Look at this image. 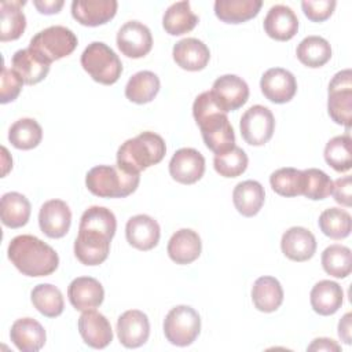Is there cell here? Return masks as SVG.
Listing matches in <instances>:
<instances>
[{
  "label": "cell",
  "instance_id": "52a82bcc",
  "mask_svg": "<svg viewBox=\"0 0 352 352\" xmlns=\"http://www.w3.org/2000/svg\"><path fill=\"white\" fill-rule=\"evenodd\" d=\"M77 47L76 34L66 26L55 25L36 33L29 44V48L34 51L43 60L52 63L60 58L70 55Z\"/></svg>",
  "mask_w": 352,
  "mask_h": 352
},
{
  "label": "cell",
  "instance_id": "603a6c76",
  "mask_svg": "<svg viewBox=\"0 0 352 352\" xmlns=\"http://www.w3.org/2000/svg\"><path fill=\"white\" fill-rule=\"evenodd\" d=\"M264 30L274 40L287 41L298 30V18L287 6H272L264 18Z\"/></svg>",
  "mask_w": 352,
  "mask_h": 352
},
{
  "label": "cell",
  "instance_id": "60d3db41",
  "mask_svg": "<svg viewBox=\"0 0 352 352\" xmlns=\"http://www.w3.org/2000/svg\"><path fill=\"white\" fill-rule=\"evenodd\" d=\"M270 184L282 197L302 195V170L296 168H280L271 173Z\"/></svg>",
  "mask_w": 352,
  "mask_h": 352
},
{
  "label": "cell",
  "instance_id": "f6af8a7d",
  "mask_svg": "<svg viewBox=\"0 0 352 352\" xmlns=\"http://www.w3.org/2000/svg\"><path fill=\"white\" fill-rule=\"evenodd\" d=\"M334 0H305L301 3V8L305 14V16L312 22H323L329 19L336 8Z\"/></svg>",
  "mask_w": 352,
  "mask_h": 352
},
{
  "label": "cell",
  "instance_id": "1f68e13d",
  "mask_svg": "<svg viewBox=\"0 0 352 352\" xmlns=\"http://www.w3.org/2000/svg\"><path fill=\"white\" fill-rule=\"evenodd\" d=\"M25 1L0 3V41H12L22 36L26 28V16L22 11Z\"/></svg>",
  "mask_w": 352,
  "mask_h": 352
},
{
  "label": "cell",
  "instance_id": "4316f807",
  "mask_svg": "<svg viewBox=\"0 0 352 352\" xmlns=\"http://www.w3.org/2000/svg\"><path fill=\"white\" fill-rule=\"evenodd\" d=\"M309 301H311L312 309L316 314L322 316L333 315L342 305V301H344L342 287L334 280L323 279L312 287L309 294Z\"/></svg>",
  "mask_w": 352,
  "mask_h": 352
},
{
  "label": "cell",
  "instance_id": "f1b7e54d",
  "mask_svg": "<svg viewBox=\"0 0 352 352\" xmlns=\"http://www.w3.org/2000/svg\"><path fill=\"white\" fill-rule=\"evenodd\" d=\"M252 301L261 312H274L283 302V289L274 276H260L252 287Z\"/></svg>",
  "mask_w": 352,
  "mask_h": 352
},
{
  "label": "cell",
  "instance_id": "681fc988",
  "mask_svg": "<svg viewBox=\"0 0 352 352\" xmlns=\"http://www.w3.org/2000/svg\"><path fill=\"white\" fill-rule=\"evenodd\" d=\"M351 319L352 314L348 312L342 316V319L338 323V336L345 344H351Z\"/></svg>",
  "mask_w": 352,
  "mask_h": 352
},
{
  "label": "cell",
  "instance_id": "8fae6325",
  "mask_svg": "<svg viewBox=\"0 0 352 352\" xmlns=\"http://www.w3.org/2000/svg\"><path fill=\"white\" fill-rule=\"evenodd\" d=\"M210 94L216 104L224 111H234L242 107L249 99V87L245 80L235 74H224L214 80Z\"/></svg>",
  "mask_w": 352,
  "mask_h": 352
},
{
  "label": "cell",
  "instance_id": "ab89813d",
  "mask_svg": "<svg viewBox=\"0 0 352 352\" xmlns=\"http://www.w3.org/2000/svg\"><path fill=\"white\" fill-rule=\"evenodd\" d=\"M323 270L334 278H346L352 270L351 249L344 245H330L322 253Z\"/></svg>",
  "mask_w": 352,
  "mask_h": 352
},
{
  "label": "cell",
  "instance_id": "d6a6232c",
  "mask_svg": "<svg viewBox=\"0 0 352 352\" xmlns=\"http://www.w3.org/2000/svg\"><path fill=\"white\" fill-rule=\"evenodd\" d=\"M198 23V16L191 11L188 1H176L170 4L164 16L162 26L170 36H182L191 32Z\"/></svg>",
  "mask_w": 352,
  "mask_h": 352
},
{
  "label": "cell",
  "instance_id": "3957f363",
  "mask_svg": "<svg viewBox=\"0 0 352 352\" xmlns=\"http://www.w3.org/2000/svg\"><path fill=\"white\" fill-rule=\"evenodd\" d=\"M7 253L10 261L26 276H47L59 265L58 253L48 243L29 234L12 238Z\"/></svg>",
  "mask_w": 352,
  "mask_h": 352
},
{
  "label": "cell",
  "instance_id": "9c48e42d",
  "mask_svg": "<svg viewBox=\"0 0 352 352\" xmlns=\"http://www.w3.org/2000/svg\"><path fill=\"white\" fill-rule=\"evenodd\" d=\"M327 111L330 118L340 125L351 128L352 124V72L341 70L329 82Z\"/></svg>",
  "mask_w": 352,
  "mask_h": 352
},
{
  "label": "cell",
  "instance_id": "e575fe53",
  "mask_svg": "<svg viewBox=\"0 0 352 352\" xmlns=\"http://www.w3.org/2000/svg\"><path fill=\"white\" fill-rule=\"evenodd\" d=\"M298 60L307 67H322L331 58L329 41L320 36H308L300 41L296 50Z\"/></svg>",
  "mask_w": 352,
  "mask_h": 352
},
{
  "label": "cell",
  "instance_id": "ac0fdd59",
  "mask_svg": "<svg viewBox=\"0 0 352 352\" xmlns=\"http://www.w3.org/2000/svg\"><path fill=\"white\" fill-rule=\"evenodd\" d=\"M125 236L131 246L139 250H151L160 242L161 228L148 214H136L126 221Z\"/></svg>",
  "mask_w": 352,
  "mask_h": 352
},
{
  "label": "cell",
  "instance_id": "8d00e7d4",
  "mask_svg": "<svg viewBox=\"0 0 352 352\" xmlns=\"http://www.w3.org/2000/svg\"><path fill=\"white\" fill-rule=\"evenodd\" d=\"M43 129L33 118H19L8 131L10 143L19 150H32L40 144Z\"/></svg>",
  "mask_w": 352,
  "mask_h": 352
},
{
  "label": "cell",
  "instance_id": "e0dca14e",
  "mask_svg": "<svg viewBox=\"0 0 352 352\" xmlns=\"http://www.w3.org/2000/svg\"><path fill=\"white\" fill-rule=\"evenodd\" d=\"M78 331L84 342L95 349H103L113 341L110 322L95 309L82 311L78 318Z\"/></svg>",
  "mask_w": 352,
  "mask_h": 352
},
{
  "label": "cell",
  "instance_id": "ba28073f",
  "mask_svg": "<svg viewBox=\"0 0 352 352\" xmlns=\"http://www.w3.org/2000/svg\"><path fill=\"white\" fill-rule=\"evenodd\" d=\"M201 331V318L188 305L173 307L164 320V334L176 346L191 345Z\"/></svg>",
  "mask_w": 352,
  "mask_h": 352
},
{
  "label": "cell",
  "instance_id": "7dc6e473",
  "mask_svg": "<svg viewBox=\"0 0 352 352\" xmlns=\"http://www.w3.org/2000/svg\"><path fill=\"white\" fill-rule=\"evenodd\" d=\"M33 4L40 14L52 15V14H58L65 3L62 0H34Z\"/></svg>",
  "mask_w": 352,
  "mask_h": 352
},
{
  "label": "cell",
  "instance_id": "9a60e30c",
  "mask_svg": "<svg viewBox=\"0 0 352 352\" xmlns=\"http://www.w3.org/2000/svg\"><path fill=\"white\" fill-rule=\"evenodd\" d=\"M117 336L125 348H139L148 340L150 322L139 309L125 311L117 319Z\"/></svg>",
  "mask_w": 352,
  "mask_h": 352
},
{
  "label": "cell",
  "instance_id": "7bdbcfd3",
  "mask_svg": "<svg viewBox=\"0 0 352 352\" xmlns=\"http://www.w3.org/2000/svg\"><path fill=\"white\" fill-rule=\"evenodd\" d=\"M333 180L322 169L308 168L302 170V195L312 201L324 199L331 194Z\"/></svg>",
  "mask_w": 352,
  "mask_h": 352
},
{
  "label": "cell",
  "instance_id": "277c9868",
  "mask_svg": "<svg viewBox=\"0 0 352 352\" xmlns=\"http://www.w3.org/2000/svg\"><path fill=\"white\" fill-rule=\"evenodd\" d=\"M165 140L155 132L146 131L125 140L117 151V165L131 173H139L162 161Z\"/></svg>",
  "mask_w": 352,
  "mask_h": 352
},
{
  "label": "cell",
  "instance_id": "5b68a950",
  "mask_svg": "<svg viewBox=\"0 0 352 352\" xmlns=\"http://www.w3.org/2000/svg\"><path fill=\"white\" fill-rule=\"evenodd\" d=\"M139 173H131L118 165H98L85 176L87 188L100 198H124L136 191Z\"/></svg>",
  "mask_w": 352,
  "mask_h": 352
},
{
  "label": "cell",
  "instance_id": "d4e9b609",
  "mask_svg": "<svg viewBox=\"0 0 352 352\" xmlns=\"http://www.w3.org/2000/svg\"><path fill=\"white\" fill-rule=\"evenodd\" d=\"M11 65V69L26 85H34L43 81L50 72V63L43 60L29 47L18 50L12 55Z\"/></svg>",
  "mask_w": 352,
  "mask_h": 352
},
{
  "label": "cell",
  "instance_id": "d6986e66",
  "mask_svg": "<svg viewBox=\"0 0 352 352\" xmlns=\"http://www.w3.org/2000/svg\"><path fill=\"white\" fill-rule=\"evenodd\" d=\"M118 8L116 0H74L72 3L73 18L84 26H99L114 18Z\"/></svg>",
  "mask_w": 352,
  "mask_h": 352
},
{
  "label": "cell",
  "instance_id": "836d02e7",
  "mask_svg": "<svg viewBox=\"0 0 352 352\" xmlns=\"http://www.w3.org/2000/svg\"><path fill=\"white\" fill-rule=\"evenodd\" d=\"M161 82L155 73L150 70H142L135 73L125 85V96L133 103L144 104L151 102L158 91Z\"/></svg>",
  "mask_w": 352,
  "mask_h": 352
},
{
  "label": "cell",
  "instance_id": "d590c367",
  "mask_svg": "<svg viewBox=\"0 0 352 352\" xmlns=\"http://www.w3.org/2000/svg\"><path fill=\"white\" fill-rule=\"evenodd\" d=\"M30 298L33 307L47 318H56L63 312V296L60 290L51 283H40L34 286Z\"/></svg>",
  "mask_w": 352,
  "mask_h": 352
},
{
  "label": "cell",
  "instance_id": "5bb4252c",
  "mask_svg": "<svg viewBox=\"0 0 352 352\" xmlns=\"http://www.w3.org/2000/svg\"><path fill=\"white\" fill-rule=\"evenodd\" d=\"M263 95L272 103H287L297 92V81L293 73L282 67L268 69L260 80Z\"/></svg>",
  "mask_w": 352,
  "mask_h": 352
},
{
  "label": "cell",
  "instance_id": "2e32d148",
  "mask_svg": "<svg viewBox=\"0 0 352 352\" xmlns=\"http://www.w3.org/2000/svg\"><path fill=\"white\" fill-rule=\"evenodd\" d=\"M72 224V212L62 199H50L43 204L38 212L40 230L50 238H62Z\"/></svg>",
  "mask_w": 352,
  "mask_h": 352
},
{
  "label": "cell",
  "instance_id": "7a4b0ae2",
  "mask_svg": "<svg viewBox=\"0 0 352 352\" xmlns=\"http://www.w3.org/2000/svg\"><path fill=\"white\" fill-rule=\"evenodd\" d=\"M192 116L201 129L205 146L214 154H223L235 146L234 128L214 102L210 91L199 94L192 104Z\"/></svg>",
  "mask_w": 352,
  "mask_h": 352
},
{
  "label": "cell",
  "instance_id": "b9f144b4",
  "mask_svg": "<svg viewBox=\"0 0 352 352\" xmlns=\"http://www.w3.org/2000/svg\"><path fill=\"white\" fill-rule=\"evenodd\" d=\"M248 162L249 160L246 153L238 146H234L231 150L223 154H214L213 158L214 170L223 177L241 176L246 170Z\"/></svg>",
  "mask_w": 352,
  "mask_h": 352
},
{
  "label": "cell",
  "instance_id": "4dcf8cb0",
  "mask_svg": "<svg viewBox=\"0 0 352 352\" xmlns=\"http://www.w3.org/2000/svg\"><path fill=\"white\" fill-rule=\"evenodd\" d=\"M261 6V0H216L214 14L221 22L242 23L254 18Z\"/></svg>",
  "mask_w": 352,
  "mask_h": 352
},
{
  "label": "cell",
  "instance_id": "c3c4849f",
  "mask_svg": "<svg viewBox=\"0 0 352 352\" xmlns=\"http://www.w3.org/2000/svg\"><path fill=\"white\" fill-rule=\"evenodd\" d=\"M308 351H326V352H340L341 351V346L334 341V340H330V338H315L312 341L311 345H308L307 348Z\"/></svg>",
  "mask_w": 352,
  "mask_h": 352
},
{
  "label": "cell",
  "instance_id": "83f0119b",
  "mask_svg": "<svg viewBox=\"0 0 352 352\" xmlns=\"http://www.w3.org/2000/svg\"><path fill=\"white\" fill-rule=\"evenodd\" d=\"M265 191L257 180H245L235 186L232 202L235 209L245 217L256 216L264 205Z\"/></svg>",
  "mask_w": 352,
  "mask_h": 352
},
{
  "label": "cell",
  "instance_id": "ee69618b",
  "mask_svg": "<svg viewBox=\"0 0 352 352\" xmlns=\"http://www.w3.org/2000/svg\"><path fill=\"white\" fill-rule=\"evenodd\" d=\"M0 81V103L6 104L15 100L22 91L23 81L16 76L12 69H8L6 65H3Z\"/></svg>",
  "mask_w": 352,
  "mask_h": 352
},
{
  "label": "cell",
  "instance_id": "f35d334b",
  "mask_svg": "<svg viewBox=\"0 0 352 352\" xmlns=\"http://www.w3.org/2000/svg\"><path fill=\"white\" fill-rule=\"evenodd\" d=\"M326 162L337 172H346L352 166V139L349 133L334 136L324 147Z\"/></svg>",
  "mask_w": 352,
  "mask_h": 352
},
{
  "label": "cell",
  "instance_id": "44dd1931",
  "mask_svg": "<svg viewBox=\"0 0 352 352\" xmlns=\"http://www.w3.org/2000/svg\"><path fill=\"white\" fill-rule=\"evenodd\" d=\"M176 65L188 72H198L206 67L210 59L208 45L194 37H187L177 41L172 50Z\"/></svg>",
  "mask_w": 352,
  "mask_h": 352
},
{
  "label": "cell",
  "instance_id": "6da1fadb",
  "mask_svg": "<svg viewBox=\"0 0 352 352\" xmlns=\"http://www.w3.org/2000/svg\"><path fill=\"white\" fill-rule=\"evenodd\" d=\"M117 230L114 213L104 206L88 208L78 226L74 241V254L84 265L102 264L110 252V242Z\"/></svg>",
  "mask_w": 352,
  "mask_h": 352
},
{
  "label": "cell",
  "instance_id": "484cf974",
  "mask_svg": "<svg viewBox=\"0 0 352 352\" xmlns=\"http://www.w3.org/2000/svg\"><path fill=\"white\" fill-rule=\"evenodd\" d=\"M202 250L199 235L190 228L176 231L168 242V254L176 264H190L195 261Z\"/></svg>",
  "mask_w": 352,
  "mask_h": 352
},
{
  "label": "cell",
  "instance_id": "cb8c5ba5",
  "mask_svg": "<svg viewBox=\"0 0 352 352\" xmlns=\"http://www.w3.org/2000/svg\"><path fill=\"white\" fill-rule=\"evenodd\" d=\"M10 338L12 344L22 352L40 351L47 340L45 330L33 318L16 319L10 330Z\"/></svg>",
  "mask_w": 352,
  "mask_h": 352
},
{
  "label": "cell",
  "instance_id": "7c38bea8",
  "mask_svg": "<svg viewBox=\"0 0 352 352\" xmlns=\"http://www.w3.org/2000/svg\"><path fill=\"white\" fill-rule=\"evenodd\" d=\"M117 47L128 58H143L153 48L151 32L139 21H128L117 33Z\"/></svg>",
  "mask_w": 352,
  "mask_h": 352
},
{
  "label": "cell",
  "instance_id": "74e56055",
  "mask_svg": "<svg viewBox=\"0 0 352 352\" xmlns=\"http://www.w3.org/2000/svg\"><path fill=\"white\" fill-rule=\"evenodd\" d=\"M320 231L331 239H344L351 234V214L341 208H329L323 210L318 220Z\"/></svg>",
  "mask_w": 352,
  "mask_h": 352
},
{
  "label": "cell",
  "instance_id": "f546056e",
  "mask_svg": "<svg viewBox=\"0 0 352 352\" xmlns=\"http://www.w3.org/2000/svg\"><path fill=\"white\" fill-rule=\"evenodd\" d=\"M30 202L29 199L16 191L6 192L0 202V217L1 223L10 228L23 227L30 217Z\"/></svg>",
  "mask_w": 352,
  "mask_h": 352
},
{
  "label": "cell",
  "instance_id": "bcb514c9",
  "mask_svg": "<svg viewBox=\"0 0 352 352\" xmlns=\"http://www.w3.org/2000/svg\"><path fill=\"white\" fill-rule=\"evenodd\" d=\"M351 188H352L351 176H344V177H340L336 182H333L331 194H333L336 202H338L342 206L349 208L352 205Z\"/></svg>",
  "mask_w": 352,
  "mask_h": 352
},
{
  "label": "cell",
  "instance_id": "4fadbf2b",
  "mask_svg": "<svg viewBox=\"0 0 352 352\" xmlns=\"http://www.w3.org/2000/svg\"><path fill=\"white\" fill-rule=\"evenodd\" d=\"M169 173L177 183L194 184L205 173V158L195 148H179L170 158Z\"/></svg>",
  "mask_w": 352,
  "mask_h": 352
},
{
  "label": "cell",
  "instance_id": "8992f818",
  "mask_svg": "<svg viewBox=\"0 0 352 352\" xmlns=\"http://www.w3.org/2000/svg\"><path fill=\"white\" fill-rule=\"evenodd\" d=\"M81 66L94 81L103 85L117 82L122 73V63L118 55L102 41L88 44L81 54Z\"/></svg>",
  "mask_w": 352,
  "mask_h": 352
},
{
  "label": "cell",
  "instance_id": "7402d4cb",
  "mask_svg": "<svg viewBox=\"0 0 352 352\" xmlns=\"http://www.w3.org/2000/svg\"><path fill=\"white\" fill-rule=\"evenodd\" d=\"M282 253L293 261H307L316 252V239L314 234L304 227H292L283 232L280 239Z\"/></svg>",
  "mask_w": 352,
  "mask_h": 352
},
{
  "label": "cell",
  "instance_id": "ffe728a7",
  "mask_svg": "<svg viewBox=\"0 0 352 352\" xmlns=\"http://www.w3.org/2000/svg\"><path fill=\"white\" fill-rule=\"evenodd\" d=\"M70 304L77 311H88L98 308L104 298L102 283L91 276H78L73 279L67 287Z\"/></svg>",
  "mask_w": 352,
  "mask_h": 352
},
{
  "label": "cell",
  "instance_id": "30bf717a",
  "mask_svg": "<svg viewBox=\"0 0 352 352\" xmlns=\"http://www.w3.org/2000/svg\"><path fill=\"white\" fill-rule=\"evenodd\" d=\"M241 135L250 146H264L274 135L275 118L272 111L261 104L249 107L239 121Z\"/></svg>",
  "mask_w": 352,
  "mask_h": 352
}]
</instances>
